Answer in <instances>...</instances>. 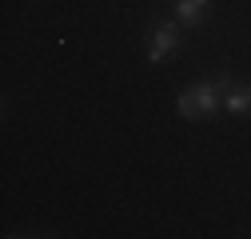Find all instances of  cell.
<instances>
[{
	"mask_svg": "<svg viewBox=\"0 0 251 239\" xmlns=\"http://www.w3.org/2000/svg\"><path fill=\"white\" fill-rule=\"evenodd\" d=\"M207 12H211V0H176V20H179L183 28L203 24Z\"/></svg>",
	"mask_w": 251,
	"mask_h": 239,
	"instance_id": "obj_4",
	"label": "cell"
},
{
	"mask_svg": "<svg viewBox=\"0 0 251 239\" xmlns=\"http://www.w3.org/2000/svg\"><path fill=\"white\" fill-rule=\"evenodd\" d=\"M183 44V24L179 20H155L148 28V64H164V60H172Z\"/></svg>",
	"mask_w": 251,
	"mask_h": 239,
	"instance_id": "obj_2",
	"label": "cell"
},
{
	"mask_svg": "<svg viewBox=\"0 0 251 239\" xmlns=\"http://www.w3.org/2000/svg\"><path fill=\"white\" fill-rule=\"evenodd\" d=\"M227 84H231L227 76H224V80H200V84H192L187 92H179L176 112H179L183 120H207V116H215V112H224Z\"/></svg>",
	"mask_w": 251,
	"mask_h": 239,
	"instance_id": "obj_1",
	"label": "cell"
},
{
	"mask_svg": "<svg viewBox=\"0 0 251 239\" xmlns=\"http://www.w3.org/2000/svg\"><path fill=\"white\" fill-rule=\"evenodd\" d=\"M224 112L227 116H251V84H227L224 92Z\"/></svg>",
	"mask_w": 251,
	"mask_h": 239,
	"instance_id": "obj_3",
	"label": "cell"
}]
</instances>
